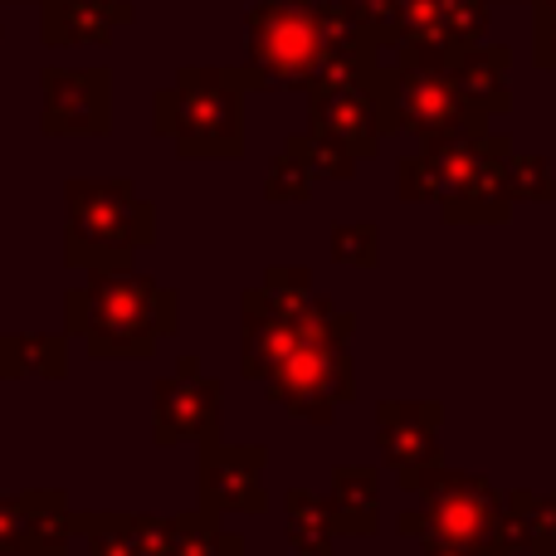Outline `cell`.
I'll return each instance as SVG.
<instances>
[{
    "label": "cell",
    "mask_w": 556,
    "mask_h": 556,
    "mask_svg": "<svg viewBox=\"0 0 556 556\" xmlns=\"http://www.w3.org/2000/svg\"><path fill=\"white\" fill-rule=\"evenodd\" d=\"M381 39L366 35L342 5L323 0H264L250 10V68L244 88H298L317 93L376 74Z\"/></svg>",
    "instance_id": "1"
},
{
    "label": "cell",
    "mask_w": 556,
    "mask_h": 556,
    "mask_svg": "<svg viewBox=\"0 0 556 556\" xmlns=\"http://www.w3.org/2000/svg\"><path fill=\"white\" fill-rule=\"evenodd\" d=\"M181 323L176 288L156 283L152 274H88L84 288L64 293V337H84L88 356L108 362H147L162 337Z\"/></svg>",
    "instance_id": "2"
},
{
    "label": "cell",
    "mask_w": 556,
    "mask_h": 556,
    "mask_svg": "<svg viewBox=\"0 0 556 556\" xmlns=\"http://www.w3.org/2000/svg\"><path fill=\"white\" fill-rule=\"evenodd\" d=\"M508 156L513 142L493 132L430 142L425 152L401 162V195L405 201H434L444 220L454 225H498L513 215V201L503 195Z\"/></svg>",
    "instance_id": "3"
},
{
    "label": "cell",
    "mask_w": 556,
    "mask_h": 556,
    "mask_svg": "<svg viewBox=\"0 0 556 556\" xmlns=\"http://www.w3.org/2000/svg\"><path fill=\"white\" fill-rule=\"evenodd\" d=\"M156 240V205L127 176H74L64 186V260L68 269L127 274L137 250Z\"/></svg>",
    "instance_id": "4"
},
{
    "label": "cell",
    "mask_w": 556,
    "mask_h": 556,
    "mask_svg": "<svg viewBox=\"0 0 556 556\" xmlns=\"http://www.w3.org/2000/svg\"><path fill=\"white\" fill-rule=\"evenodd\" d=\"M244 93L240 68H181L176 84L156 93L152 127L172 137L176 156H240Z\"/></svg>",
    "instance_id": "5"
},
{
    "label": "cell",
    "mask_w": 556,
    "mask_h": 556,
    "mask_svg": "<svg viewBox=\"0 0 556 556\" xmlns=\"http://www.w3.org/2000/svg\"><path fill=\"white\" fill-rule=\"evenodd\" d=\"M415 498H420V552L469 556L483 547H498L503 493L483 473L434 469Z\"/></svg>",
    "instance_id": "6"
},
{
    "label": "cell",
    "mask_w": 556,
    "mask_h": 556,
    "mask_svg": "<svg viewBox=\"0 0 556 556\" xmlns=\"http://www.w3.org/2000/svg\"><path fill=\"white\" fill-rule=\"evenodd\" d=\"M386 78V103L395 113V127L415 132L425 147L450 142V137H473L489 132V117L469 108V98L454 84L450 59H425V54H395Z\"/></svg>",
    "instance_id": "7"
},
{
    "label": "cell",
    "mask_w": 556,
    "mask_h": 556,
    "mask_svg": "<svg viewBox=\"0 0 556 556\" xmlns=\"http://www.w3.org/2000/svg\"><path fill=\"white\" fill-rule=\"evenodd\" d=\"M352 337H307L293 356L264 381L274 405H283L288 415L327 425L337 415V405H346L356 395L352 356H346Z\"/></svg>",
    "instance_id": "8"
},
{
    "label": "cell",
    "mask_w": 556,
    "mask_h": 556,
    "mask_svg": "<svg viewBox=\"0 0 556 556\" xmlns=\"http://www.w3.org/2000/svg\"><path fill=\"white\" fill-rule=\"evenodd\" d=\"M313 98V123L307 132L317 142H332L337 152H346L352 162L376 152L381 132L395 127V113L386 103V78L376 68L371 78H356V84H332V88H317Z\"/></svg>",
    "instance_id": "9"
},
{
    "label": "cell",
    "mask_w": 556,
    "mask_h": 556,
    "mask_svg": "<svg viewBox=\"0 0 556 556\" xmlns=\"http://www.w3.org/2000/svg\"><path fill=\"white\" fill-rule=\"evenodd\" d=\"M489 35V0H395L386 45L395 54L459 59Z\"/></svg>",
    "instance_id": "10"
},
{
    "label": "cell",
    "mask_w": 556,
    "mask_h": 556,
    "mask_svg": "<svg viewBox=\"0 0 556 556\" xmlns=\"http://www.w3.org/2000/svg\"><path fill=\"white\" fill-rule=\"evenodd\" d=\"M152 434L162 450L181 440H220V381L201 371L195 356H181L172 376L152 391Z\"/></svg>",
    "instance_id": "11"
},
{
    "label": "cell",
    "mask_w": 556,
    "mask_h": 556,
    "mask_svg": "<svg viewBox=\"0 0 556 556\" xmlns=\"http://www.w3.org/2000/svg\"><path fill=\"white\" fill-rule=\"evenodd\" d=\"M440 420L444 410L434 401H381L376 410V444L405 493H420L440 469Z\"/></svg>",
    "instance_id": "12"
},
{
    "label": "cell",
    "mask_w": 556,
    "mask_h": 556,
    "mask_svg": "<svg viewBox=\"0 0 556 556\" xmlns=\"http://www.w3.org/2000/svg\"><path fill=\"white\" fill-rule=\"evenodd\" d=\"M45 137H103L113 127V78L108 68H59L39 74Z\"/></svg>",
    "instance_id": "13"
},
{
    "label": "cell",
    "mask_w": 556,
    "mask_h": 556,
    "mask_svg": "<svg viewBox=\"0 0 556 556\" xmlns=\"http://www.w3.org/2000/svg\"><path fill=\"white\" fill-rule=\"evenodd\" d=\"M264 469H269V450L264 444H225L205 440L201 444V508L215 518L230 513H264L269 493H264Z\"/></svg>",
    "instance_id": "14"
},
{
    "label": "cell",
    "mask_w": 556,
    "mask_h": 556,
    "mask_svg": "<svg viewBox=\"0 0 556 556\" xmlns=\"http://www.w3.org/2000/svg\"><path fill=\"white\" fill-rule=\"evenodd\" d=\"M137 10L127 0H45L39 10V39L45 49L108 45L117 25H132Z\"/></svg>",
    "instance_id": "15"
},
{
    "label": "cell",
    "mask_w": 556,
    "mask_h": 556,
    "mask_svg": "<svg viewBox=\"0 0 556 556\" xmlns=\"http://www.w3.org/2000/svg\"><path fill=\"white\" fill-rule=\"evenodd\" d=\"M327 513H332L337 538H371L381 518V479L366 464H337L332 489H327Z\"/></svg>",
    "instance_id": "16"
},
{
    "label": "cell",
    "mask_w": 556,
    "mask_h": 556,
    "mask_svg": "<svg viewBox=\"0 0 556 556\" xmlns=\"http://www.w3.org/2000/svg\"><path fill=\"white\" fill-rule=\"evenodd\" d=\"M498 547L518 556H552L556 552V493H503Z\"/></svg>",
    "instance_id": "17"
},
{
    "label": "cell",
    "mask_w": 556,
    "mask_h": 556,
    "mask_svg": "<svg viewBox=\"0 0 556 556\" xmlns=\"http://www.w3.org/2000/svg\"><path fill=\"white\" fill-rule=\"evenodd\" d=\"M454 68V84L459 93L469 98V108L479 117H493V113H508V68H513V49L503 45H473L464 49L459 59H450Z\"/></svg>",
    "instance_id": "18"
},
{
    "label": "cell",
    "mask_w": 556,
    "mask_h": 556,
    "mask_svg": "<svg viewBox=\"0 0 556 556\" xmlns=\"http://www.w3.org/2000/svg\"><path fill=\"white\" fill-rule=\"evenodd\" d=\"M64 371H68L64 332H5L0 337V376L5 381H25V376L64 381Z\"/></svg>",
    "instance_id": "19"
},
{
    "label": "cell",
    "mask_w": 556,
    "mask_h": 556,
    "mask_svg": "<svg viewBox=\"0 0 556 556\" xmlns=\"http://www.w3.org/2000/svg\"><path fill=\"white\" fill-rule=\"evenodd\" d=\"M25 498V556H64L74 542V508L59 489H29Z\"/></svg>",
    "instance_id": "20"
},
{
    "label": "cell",
    "mask_w": 556,
    "mask_h": 556,
    "mask_svg": "<svg viewBox=\"0 0 556 556\" xmlns=\"http://www.w3.org/2000/svg\"><path fill=\"white\" fill-rule=\"evenodd\" d=\"M283 538L298 556H332L337 547V528L332 513H327V498L307 489H293L283 498Z\"/></svg>",
    "instance_id": "21"
},
{
    "label": "cell",
    "mask_w": 556,
    "mask_h": 556,
    "mask_svg": "<svg viewBox=\"0 0 556 556\" xmlns=\"http://www.w3.org/2000/svg\"><path fill=\"white\" fill-rule=\"evenodd\" d=\"M172 556H244V538L225 528L215 513L191 508L172 518Z\"/></svg>",
    "instance_id": "22"
},
{
    "label": "cell",
    "mask_w": 556,
    "mask_h": 556,
    "mask_svg": "<svg viewBox=\"0 0 556 556\" xmlns=\"http://www.w3.org/2000/svg\"><path fill=\"white\" fill-rule=\"evenodd\" d=\"M313 181H317V176L307 172L303 152L288 142L283 152L274 156L269 176H264V195H269V201H307V195H313Z\"/></svg>",
    "instance_id": "23"
},
{
    "label": "cell",
    "mask_w": 556,
    "mask_h": 556,
    "mask_svg": "<svg viewBox=\"0 0 556 556\" xmlns=\"http://www.w3.org/2000/svg\"><path fill=\"white\" fill-rule=\"evenodd\" d=\"M503 195L508 201H552V166L542 156H508L503 166Z\"/></svg>",
    "instance_id": "24"
},
{
    "label": "cell",
    "mask_w": 556,
    "mask_h": 556,
    "mask_svg": "<svg viewBox=\"0 0 556 556\" xmlns=\"http://www.w3.org/2000/svg\"><path fill=\"white\" fill-rule=\"evenodd\" d=\"M288 142L298 147V152H303V162H307V172L317 176V181H342V176H352L356 172V162L346 152H337L332 142H317L313 132H303V137H288Z\"/></svg>",
    "instance_id": "25"
},
{
    "label": "cell",
    "mask_w": 556,
    "mask_h": 556,
    "mask_svg": "<svg viewBox=\"0 0 556 556\" xmlns=\"http://www.w3.org/2000/svg\"><path fill=\"white\" fill-rule=\"evenodd\" d=\"M332 260L366 269L376 264V225H337L332 230Z\"/></svg>",
    "instance_id": "26"
},
{
    "label": "cell",
    "mask_w": 556,
    "mask_h": 556,
    "mask_svg": "<svg viewBox=\"0 0 556 556\" xmlns=\"http://www.w3.org/2000/svg\"><path fill=\"white\" fill-rule=\"evenodd\" d=\"M25 498L20 493H0V556H25Z\"/></svg>",
    "instance_id": "27"
},
{
    "label": "cell",
    "mask_w": 556,
    "mask_h": 556,
    "mask_svg": "<svg viewBox=\"0 0 556 556\" xmlns=\"http://www.w3.org/2000/svg\"><path fill=\"white\" fill-rule=\"evenodd\" d=\"M532 64L556 68V0H538V20H532Z\"/></svg>",
    "instance_id": "28"
},
{
    "label": "cell",
    "mask_w": 556,
    "mask_h": 556,
    "mask_svg": "<svg viewBox=\"0 0 556 556\" xmlns=\"http://www.w3.org/2000/svg\"><path fill=\"white\" fill-rule=\"evenodd\" d=\"M366 35H376L386 45V29H391V15H395V0H337Z\"/></svg>",
    "instance_id": "29"
},
{
    "label": "cell",
    "mask_w": 556,
    "mask_h": 556,
    "mask_svg": "<svg viewBox=\"0 0 556 556\" xmlns=\"http://www.w3.org/2000/svg\"><path fill=\"white\" fill-rule=\"evenodd\" d=\"M430 556V552H425ZM469 556H518V552H508V547H483V552H469Z\"/></svg>",
    "instance_id": "30"
},
{
    "label": "cell",
    "mask_w": 556,
    "mask_h": 556,
    "mask_svg": "<svg viewBox=\"0 0 556 556\" xmlns=\"http://www.w3.org/2000/svg\"><path fill=\"white\" fill-rule=\"evenodd\" d=\"M0 49H5V29H0Z\"/></svg>",
    "instance_id": "31"
},
{
    "label": "cell",
    "mask_w": 556,
    "mask_h": 556,
    "mask_svg": "<svg viewBox=\"0 0 556 556\" xmlns=\"http://www.w3.org/2000/svg\"><path fill=\"white\" fill-rule=\"evenodd\" d=\"M410 556H425V552H410Z\"/></svg>",
    "instance_id": "32"
},
{
    "label": "cell",
    "mask_w": 556,
    "mask_h": 556,
    "mask_svg": "<svg viewBox=\"0 0 556 556\" xmlns=\"http://www.w3.org/2000/svg\"><path fill=\"white\" fill-rule=\"evenodd\" d=\"M39 5H45V0H39Z\"/></svg>",
    "instance_id": "33"
},
{
    "label": "cell",
    "mask_w": 556,
    "mask_h": 556,
    "mask_svg": "<svg viewBox=\"0 0 556 556\" xmlns=\"http://www.w3.org/2000/svg\"><path fill=\"white\" fill-rule=\"evenodd\" d=\"M532 5H538V0H532Z\"/></svg>",
    "instance_id": "34"
}]
</instances>
